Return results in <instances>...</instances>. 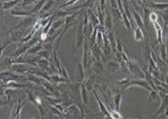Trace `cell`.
Masks as SVG:
<instances>
[{"mask_svg": "<svg viewBox=\"0 0 168 119\" xmlns=\"http://www.w3.org/2000/svg\"><path fill=\"white\" fill-rule=\"evenodd\" d=\"M38 65L39 67L42 69V71H46V70H49V62L48 61L44 59V58H42V59H39L38 60Z\"/></svg>", "mask_w": 168, "mask_h": 119, "instance_id": "cell-19", "label": "cell"}, {"mask_svg": "<svg viewBox=\"0 0 168 119\" xmlns=\"http://www.w3.org/2000/svg\"><path fill=\"white\" fill-rule=\"evenodd\" d=\"M22 0H11V1H5L3 2V9L7 10L10 9L14 7H15L18 3Z\"/></svg>", "mask_w": 168, "mask_h": 119, "instance_id": "cell-12", "label": "cell"}, {"mask_svg": "<svg viewBox=\"0 0 168 119\" xmlns=\"http://www.w3.org/2000/svg\"><path fill=\"white\" fill-rule=\"evenodd\" d=\"M95 3V0H86L83 5H81L80 7H73L71 10L77 9V8H86V7H92Z\"/></svg>", "mask_w": 168, "mask_h": 119, "instance_id": "cell-21", "label": "cell"}, {"mask_svg": "<svg viewBox=\"0 0 168 119\" xmlns=\"http://www.w3.org/2000/svg\"><path fill=\"white\" fill-rule=\"evenodd\" d=\"M111 117L112 118H122V117L119 114V112H117V110H111L110 112Z\"/></svg>", "mask_w": 168, "mask_h": 119, "instance_id": "cell-32", "label": "cell"}, {"mask_svg": "<svg viewBox=\"0 0 168 119\" xmlns=\"http://www.w3.org/2000/svg\"><path fill=\"white\" fill-rule=\"evenodd\" d=\"M87 14H88V16H89V20H90V23L95 27L96 26V24L98 23L97 21V17H96V16H95L94 15V13L91 11V10L87 9Z\"/></svg>", "mask_w": 168, "mask_h": 119, "instance_id": "cell-23", "label": "cell"}, {"mask_svg": "<svg viewBox=\"0 0 168 119\" xmlns=\"http://www.w3.org/2000/svg\"><path fill=\"white\" fill-rule=\"evenodd\" d=\"M84 39H85V33L83 30V22H80L79 25H78V30H77V41H76V49H79V47L83 43Z\"/></svg>", "mask_w": 168, "mask_h": 119, "instance_id": "cell-2", "label": "cell"}, {"mask_svg": "<svg viewBox=\"0 0 168 119\" xmlns=\"http://www.w3.org/2000/svg\"><path fill=\"white\" fill-rule=\"evenodd\" d=\"M24 64V63H15V65H14L12 68L15 71H16L18 73H26L28 72V70Z\"/></svg>", "mask_w": 168, "mask_h": 119, "instance_id": "cell-13", "label": "cell"}, {"mask_svg": "<svg viewBox=\"0 0 168 119\" xmlns=\"http://www.w3.org/2000/svg\"><path fill=\"white\" fill-rule=\"evenodd\" d=\"M159 96L161 98V106H160V108L158 109V111L157 112V115L162 114L165 111V109L168 108V95L165 94L164 92H160Z\"/></svg>", "mask_w": 168, "mask_h": 119, "instance_id": "cell-5", "label": "cell"}, {"mask_svg": "<svg viewBox=\"0 0 168 119\" xmlns=\"http://www.w3.org/2000/svg\"><path fill=\"white\" fill-rule=\"evenodd\" d=\"M38 56L42 57V58H44V59H49L50 58V53L46 51V50H41L40 52L37 53Z\"/></svg>", "mask_w": 168, "mask_h": 119, "instance_id": "cell-31", "label": "cell"}, {"mask_svg": "<svg viewBox=\"0 0 168 119\" xmlns=\"http://www.w3.org/2000/svg\"><path fill=\"white\" fill-rule=\"evenodd\" d=\"M145 5H147L148 7L155 10L163 11V10L168 9V3H155V2L149 1L148 3H146Z\"/></svg>", "mask_w": 168, "mask_h": 119, "instance_id": "cell-4", "label": "cell"}, {"mask_svg": "<svg viewBox=\"0 0 168 119\" xmlns=\"http://www.w3.org/2000/svg\"><path fill=\"white\" fill-rule=\"evenodd\" d=\"M10 14L15 16H33V17H36L35 15H33V13L32 12H16L14 10L10 11Z\"/></svg>", "mask_w": 168, "mask_h": 119, "instance_id": "cell-15", "label": "cell"}, {"mask_svg": "<svg viewBox=\"0 0 168 119\" xmlns=\"http://www.w3.org/2000/svg\"><path fill=\"white\" fill-rule=\"evenodd\" d=\"M93 65H94V68H95V70L96 74H102L103 71H104V67H103L102 63H101L99 61H97V62H95V61H94Z\"/></svg>", "mask_w": 168, "mask_h": 119, "instance_id": "cell-24", "label": "cell"}, {"mask_svg": "<svg viewBox=\"0 0 168 119\" xmlns=\"http://www.w3.org/2000/svg\"><path fill=\"white\" fill-rule=\"evenodd\" d=\"M94 83H95V76H90V77H88V79H87V80H86V82L85 83L86 88L87 89V90H88V91L93 90Z\"/></svg>", "mask_w": 168, "mask_h": 119, "instance_id": "cell-22", "label": "cell"}, {"mask_svg": "<svg viewBox=\"0 0 168 119\" xmlns=\"http://www.w3.org/2000/svg\"><path fill=\"white\" fill-rule=\"evenodd\" d=\"M51 80L53 82H69L67 79H62V78H60L58 76H51Z\"/></svg>", "mask_w": 168, "mask_h": 119, "instance_id": "cell-30", "label": "cell"}, {"mask_svg": "<svg viewBox=\"0 0 168 119\" xmlns=\"http://www.w3.org/2000/svg\"><path fill=\"white\" fill-rule=\"evenodd\" d=\"M42 43L41 42V43H38L37 44H35L34 46H33L32 48H30L28 51H27V53H32V54H33V53H38V52H40L42 49Z\"/></svg>", "mask_w": 168, "mask_h": 119, "instance_id": "cell-18", "label": "cell"}, {"mask_svg": "<svg viewBox=\"0 0 168 119\" xmlns=\"http://www.w3.org/2000/svg\"><path fill=\"white\" fill-rule=\"evenodd\" d=\"M94 95H95V97L96 98V100L98 101V104H99V106H100V109H101V112L102 113H104L105 116H106L107 117H111V115H110V113L107 111L106 108L104 107V105L103 104V102L101 101V99L99 98V97H98V95L95 93V91L94 90Z\"/></svg>", "mask_w": 168, "mask_h": 119, "instance_id": "cell-10", "label": "cell"}, {"mask_svg": "<svg viewBox=\"0 0 168 119\" xmlns=\"http://www.w3.org/2000/svg\"><path fill=\"white\" fill-rule=\"evenodd\" d=\"M157 18H158V16H157V13L152 12V13L149 14V20H150L152 23H154V22L157 21Z\"/></svg>", "mask_w": 168, "mask_h": 119, "instance_id": "cell-33", "label": "cell"}, {"mask_svg": "<svg viewBox=\"0 0 168 119\" xmlns=\"http://www.w3.org/2000/svg\"><path fill=\"white\" fill-rule=\"evenodd\" d=\"M122 102V93L119 92L118 94H116L114 97V105H115V109L118 110L120 108V105Z\"/></svg>", "mask_w": 168, "mask_h": 119, "instance_id": "cell-25", "label": "cell"}, {"mask_svg": "<svg viewBox=\"0 0 168 119\" xmlns=\"http://www.w3.org/2000/svg\"><path fill=\"white\" fill-rule=\"evenodd\" d=\"M160 58L165 62H167V53H166V43H160Z\"/></svg>", "mask_w": 168, "mask_h": 119, "instance_id": "cell-8", "label": "cell"}, {"mask_svg": "<svg viewBox=\"0 0 168 119\" xmlns=\"http://www.w3.org/2000/svg\"><path fill=\"white\" fill-rule=\"evenodd\" d=\"M53 2H54V0H48V1L46 2V4L44 5V7L42 8L41 12H45V11H48V10L51 7V5L53 4Z\"/></svg>", "mask_w": 168, "mask_h": 119, "instance_id": "cell-29", "label": "cell"}, {"mask_svg": "<svg viewBox=\"0 0 168 119\" xmlns=\"http://www.w3.org/2000/svg\"><path fill=\"white\" fill-rule=\"evenodd\" d=\"M163 113H164V115H163V116H160V117H168V108H166Z\"/></svg>", "mask_w": 168, "mask_h": 119, "instance_id": "cell-36", "label": "cell"}, {"mask_svg": "<svg viewBox=\"0 0 168 119\" xmlns=\"http://www.w3.org/2000/svg\"><path fill=\"white\" fill-rule=\"evenodd\" d=\"M131 86H139V87H141L144 89H147L148 91H152L153 89L151 88V86L149 85V83L148 82L147 80H133L129 81L128 84H126L123 87V89H126Z\"/></svg>", "mask_w": 168, "mask_h": 119, "instance_id": "cell-1", "label": "cell"}, {"mask_svg": "<svg viewBox=\"0 0 168 119\" xmlns=\"http://www.w3.org/2000/svg\"><path fill=\"white\" fill-rule=\"evenodd\" d=\"M154 25V27L156 29V32H157V41L159 42V43L162 42V34H163V30L160 26V25L157 23V21L154 22L153 23Z\"/></svg>", "mask_w": 168, "mask_h": 119, "instance_id": "cell-14", "label": "cell"}, {"mask_svg": "<svg viewBox=\"0 0 168 119\" xmlns=\"http://www.w3.org/2000/svg\"><path fill=\"white\" fill-rule=\"evenodd\" d=\"M35 0H24L23 1V3L21 4V6L22 7H28V6H30L33 2H34Z\"/></svg>", "mask_w": 168, "mask_h": 119, "instance_id": "cell-34", "label": "cell"}, {"mask_svg": "<svg viewBox=\"0 0 168 119\" xmlns=\"http://www.w3.org/2000/svg\"><path fill=\"white\" fill-rule=\"evenodd\" d=\"M87 47H88V43H87V40L86 39L85 41V48H84V52H83V56H84V59H83V65H84V68L85 70H87V58H88V55H87Z\"/></svg>", "mask_w": 168, "mask_h": 119, "instance_id": "cell-11", "label": "cell"}, {"mask_svg": "<svg viewBox=\"0 0 168 119\" xmlns=\"http://www.w3.org/2000/svg\"><path fill=\"white\" fill-rule=\"evenodd\" d=\"M161 15H162V17H163V20H164V23H165L166 27L168 28V9L163 10V12L161 13Z\"/></svg>", "mask_w": 168, "mask_h": 119, "instance_id": "cell-28", "label": "cell"}, {"mask_svg": "<svg viewBox=\"0 0 168 119\" xmlns=\"http://www.w3.org/2000/svg\"><path fill=\"white\" fill-rule=\"evenodd\" d=\"M87 89L86 88V85L85 84H82L81 85V97H82V100L85 106H86L87 104Z\"/></svg>", "mask_w": 168, "mask_h": 119, "instance_id": "cell-16", "label": "cell"}, {"mask_svg": "<svg viewBox=\"0 0 168 119\" xmlns=\"http://www.w3.org/2000/svg\"><path fill=\"white\" fill-rule=\"evenodd\" d=\"M84 65L82 64L81 61H78V65H77V72L76 75L77 76V79H78V82H82L84 80V78H85V71H84Z\"/></svg>", "mask_w": 168, "mask_h": 119, "instance_id": "cell-7", "label": "cell"}, {"mask_svg": "<svg viewBox=\"0 0 168 119\" xmlns=\"http://www.w3.org/2000/svg\"><path fill=\"white\" fill-rule=\"evenodd\" d=\"M24 29L25 28H21V29H15L14 32H12V34L10 36V42L14 43V42H19L22 40V37L24 36Z\"/></svg>", "mask_w": 168, "mask_h": 119, "instance_id": "cell-3", "label": "cell"}, {"mask_svg": "<svg viewBox=\"0 0 168 119\" xmlns=\"http://www.w3.org/2000/svg\"><path fill=\"white\" fill-rule=\"evenodd\" d=\"M105 27L107 28L108 31L112 30V20H111V16H110V13L107 11V16H106V20H105Z\"/></svg>", "mask_w": 168, "mask_h": 119, "instance_id": "cell-27", "label": "cell"}, {"mask_svg": "<svg viewBox=\"0 0 168 119\" xmlns=\"http://www.w3.org/2000/svg\"><path fill=\"white\" fill-rule=\"evenodd\" d=\"M42 86L44 87L45 89L48 90L49 92H51V94H52V96H56V97H59V93L57 90H55L53 89V87H52V85L51 84V83L49 82V81H46V82L42 83Z\"/></svg>", "mask_w": 168, "mask_h": 119, "instance_id": "cell-17", "label": "cell"}, {"mask_svg": "<svg viewBox=\"0 0 168 119\" xmlns=\"http://www.w3.org/2000/svg\"><path fill=\"white\" fill-rule=\"evenodd\" d=\"M134 39L137 42H143L144 41L143 30L140 27H136L134 29Z\"/></svg>", "mask_w": 168, "mask_h": 119, "instance_id": "cell-9", "label": "cell"}, {"mask_svg": "<svg viewBox=\"0 0 168 119\" xmlns=\"http://www.w3.org/2000/svg\"><path fill=\"white\" fill-rule=\"evenodd\" d=\"M27 80H30V81H33V82L35 83L37 85H40V84H41V80H40L38 77L34 76V74L33 73L28 75V76H27Z\"/></svg>", "mask_w": 168, "mask_h": 119, "instance_id": "cell-26", "label": "cell"}, {"mask_svg": "<svg viewBox=\"0 0 168 119\" xmlns=\"http://www.w3.org/2000/svg\"><path fill=\"white\" fill-rule=\"evenodd\" d=\"M166 83H167V84H168V75H167V76H166Z\"/></svg>", "mask_w": 168, "mask_h": 119, "instance_id": "cell-37", "label": "cell"}, {"mask_svg": "<svg viewBox=\"0 0 168 119\" xmlns=\"http://www.w3.org/2000/svg\"><path fill=\"white\" fill-rule=\"evenodd\" d=\"M48 0H39L38 1V3L36 4V6L33 8V9L31 10V12L32 13H36V12H39V11H41L42 8L44 7V5L46 4V2H47Z\"/></svg>", "mask_w": 168, "mask_h": 119, "instance_id": "cell-20", "label": "cell"}, {"mask_svg": "<svg viewBox=\"0 0 168 119\" xmlns=\"http://www.w3.org/2000/svg\"><path fill=\"white\" fill-rule=\"evenodd\" d=\"M104 1L105 0H101L100 1V8H101L102 12H104Z\"/></svg>", "mask_w": 168, "mask_h": 119, "instance_id": "cell-35", "label": "cell"}, {"mask_svg": "<svg viewBox=\"0 0 168 119\" xmlns=\"http://www.w3.org/2000/svg\"><path fill=\"white\" fill-rule=\"evenodd\" d=\"M131 12H132V15H133V20H135V22H136V24H137V25L139 26V27H140L143 30V27H144V21H143V19L142 17L138 14V12H137V10L135 9L134 7L131 8Z\"/></svg>", "mask_w": 168, "mask_h": 119, "instance_id": "cell-6", "label": "cell"}]
</instances>
